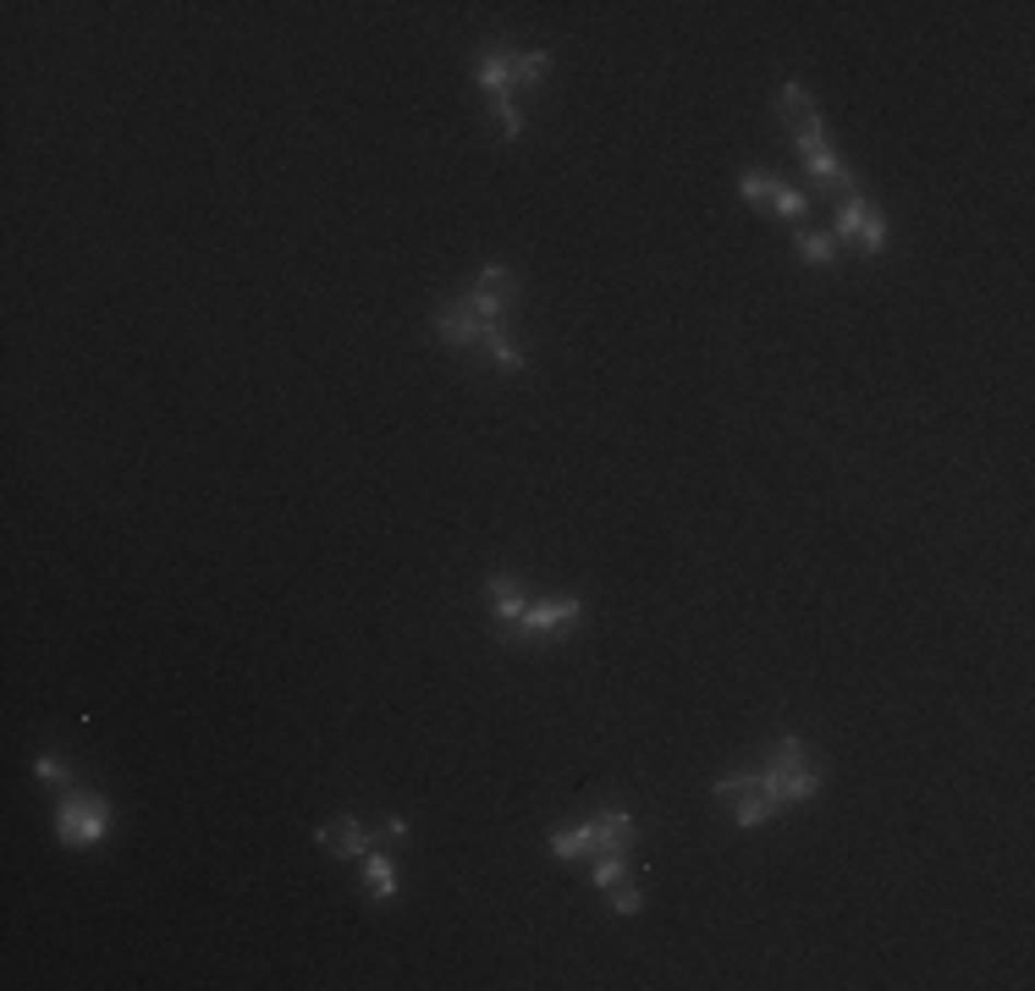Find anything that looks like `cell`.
Listing matches in <instances>:
<instances>
[{"label":"cell","mask_w":1035,"mask_h":991,"mask_svg":"<svg viewBox=\"0 0 1035 991\" xmlns=\"http://www.w3.org/2000/svg\"><path fill=\"white\" fill-rule=\"evenodd\" d=\"M761 788L788 810V804H804V799H815L821 793V771L810 766V755H804V744L799 739H783L777 750H772V760H766V771H761Z\"/></svg>","instance_id":"obj_1"},{"label":"cell","mask_w":1035,"mask_h":991,"mask_svg":"<svg viewBox=\"0 0 1035 991\" xmlns=\"http://www.w3.org/2000/svg\"><path fill=\"white\" fill-rule=\"evenodd\" d=\"M105 831H110V804H105V793L72 788V793L56 804V837H61V848H94Z\"/></svg>","instance_id":"obj_2"},{"label":"cell","mask_w":1035,"mask_h":991,"mask_svg":"<svg viewBox=\"0 0 1035 991\" xmlns=\"http://www.w3.org/2000/svg\"><path fill=\"white\" fill-rule=\"evenodd\" d=\"M584 617V601L578 595H556V601H540V606H524V617L518 623H507L502 628V639L513 645H529V639H562V634H573V623Z\"/></svg>","instance_id":"obj_3"},{"label":"cell","mask_w":1035,"mask_h":991,"mask_svg":"<svg viewBox=\"0 0 1035 991\" xmlns=\"http://www.w3.org/2000/svg\"><path fill=\"white\" fill-rule=\"evenodd\" d=\"M518 298H524V281H518V270H507V264H485V270L474 275V287H469V304H474V315H480L485 326H507V315H513Z\"/></svg>","instance_id":"obj_4"},{"label":"cell","mask_w":1035,"mask_h":991,"mask_svg":"<svg viewBox=\"0 0 1035 991\" xmlns=\"http://www.w3.org/2000/svg\"><path fill=\"white\" fill-rule=\"evenodd\" d=\"M832 232H837L843 243H854L859 253H881V248H886V221H881V215L865 204V193H848V199H837Z\"/></svg>","instance_id":"obj_5"},{"label":"cell","mask_w":1035,"mask_h":991,"mask_svg":"<svg viewBox=\"0 0 1035 991\" xmlns=\"http://www.w3.org/2000/svg\"><path fill=\"white\" fill-rule=\"evenodd\" d=\"M793 150H799V161H804V172L815 177V182H826L837 199H848V193H859V177L832 155V144H826V132H799L793 138Z\"/></svg>","instance_id":"obj_6"},{"label":"cell","mask_w":1035,"mask_h":991,"mask_svg":"<svg viewBox=\"0 0 1035 991\" xmlns=\"http://www.w3.org/2000/svg\"><path fill=\"white\" fill-rule=\"evenodd\" d=\"M386 837H391L386 826H364L358 815H331L315 831V842L326 848V854H337V860H358V854H369V848H380Z\"/></svg>","instance_id":"obj_7"},{"label":"cell","mask_w":1035,"mask_h":991,"mask_svg":"<svg viewBox=\"0 0 1035 991\" xmlns=\"http://www.w3.org/2000/svg\"><path fill=\"white\" fill-rule=\"evenodd\" d=\"M738 193H744L750 204L777 210L783 221H804V210H810V199H804L799 188H788V182H777V177H766V172H744V177H738Z\"/></svg>","instance_id":"obj_8"},{"label":"cell","mask_w":1035,"mask_h":991,"mask_svg":"<svg viewBox=\"0 0 1035 991\" xmlns=\"http://www.w3.org/2000/svg\"><path fill=\"white\" fill-rule=\"evenodd\" d=\"M430 326H435V337L447 342V347H474V342H485V320L474 315V304H469V298L440 304V309L430 315Z\"/></svg>","instance_id":"obj_9"},{"label":"cell","mask_w":1035,"mask_h":991,"mask_svg":"<svg viewBox=\"0 0 1035 991\" xmlns=\"http://www.w3.org/2000/svg\"><path fill=\"white\" fill-rule=\"evenodd\" d=\"M474 83L491 94V105H502V99H518V94H513V50L491 45V50L474 61Z\"/></svg>","instance_id":"obj_10"},{"label":"cell","mask_w":1035,"mask_h":991,"mask_svg":"<svg viewBox=\"0 0 1035 991\" xmlns=\"http://www.w3.org/2000/svg\"><path fill=\"white\" fill-rule=\"evenodd\" d=\"M777 116L793 127V138L799 132H826V121H821V110H815V99H810L804 83H783L777 89Z\"/></svg>","instance_id":"obj_11"},{"label":"cell","mask_w":1035,"mask_h":991,"mask_svg":"<svg viewBox=\"0 0 1035 991\" xmlns=\"http://www.w3.org/2000/svg\"><path fill=\"white\" fill-rule=\"evenodd\" d=\"M485 595H491V606H496L502 628H507V623H518V617H524V606H529V601H524V585H518L513 574H491V579H485Z\"/></svg>","instance_id":"obj_12"},{"label":"cell","mask_w":1035,"mask_h":991,"mask_svg":"<svg viewBox=\"0 0 1035 991\" xmlns=\"http://www.w3.org/2000/svg\"><path fill=\"white\" fill-rule=\"evenodd\" d=\"M551 854L556 860H578V854H601V826H573V831H551Z\"/></svg>","instance_id":"obj_13"},{"label":"cell","mask_w":1035,"mask_h":991,"mask_svg":"<svg viewBox=\"0 0 1035 991\" xmlns=\"http://www.w3.org/2000/svg\"><path fill=\"white\" fill-rule=\"evenodd\" d=\"M480 347L491 353V364H496L502 375H524V369H529L524 347H513V342H507V326H485V342H480Z\"/></svg>","instance_id":"obj_14"},{"label":"cell","mask_w":1035,"mask_h":991,"mask_svg":"<svg viewBox=\"0 0 1035 991\" xmlns=\"http://www.w3.org/2000/svg\"><path fill=\"white\" fill-rule=\"evenodd\" d=\"M364 882H369V898H375V904H391V898H397V871H391V860L380 854V848H369V854H364Z\"/></svg>","instance_id":"obj_15"},{"label":"cell","mask_w":1035,"mask_h":991,"mask_svg":"<svg viewBox=\"0 0 1035 991\" xmlns=\"http://www.w3.org/2000/svg\"><path fill=\"white\" fill-rule=\"evenodd\" d=\"M545 72H551V50H513V94L545 83Z\"/></svg>","instance_id":"obj_16"},{"label":"cell","mask_w":1035,"mask_h":991,"mask_svg":"<svg viewBox=\"0 0 1035 991\" xmlns=\"http://www.w3.org/2000/svg\"><path fill=\"white\" fill-rule=\"evenodd\" d=\"M772 815H783V804H777V799H772L766 788L732 804V821H738V826H761V821H772Z\"/></svg>","instance_id":"obj_17"},{"label":"cell","mask_w":1035,"mask_h":991,"mask_svg":"<svg viewBox=\"0 0 1035 991\" xmlns=\"http://www.w3.org/2000/svg\"><path fill=\"white\" fill-rule=\"evenodd\" d=\"M596 826H601V854H607V848H628L634 842V815L628 810H607Z\"/></svg>","instance_id":"obj_18"},{"label":"cell","mask_w":1035,"mask_h":991,"mask_svg":"<svg viewBox=\"0 0 1035 991\" xmlns=\"http://www.w3.org/2000/svg\"><path fill=\"white\" fill-rule=\"evenodd\" d=\"M750 793H761V771H727V777H716V799L732 810L738 799H750Z\"/></svg>","instance_id":"obj_19"},{"label":"cell","mask_w":1035,"mask_h":991,"mask_svg":"<svg viewBox=\"0 0 1035 991\" xmlns=\"http://www.w3.org/2000/svg\"><path fill=\"white\" fill-rule=\"evenodd\" d=\"M623 876H628V848H607V854H596V887L601 893H612Z\"/></svg>","instance_id":"obj_20"},{"label":"cell","mask_w":1035,"mask_h":991,"mask_svg":"<svg viewBox=\"0 0 1035 991\" xmlns=\"http://www.w3.org/2000/svg\"><path fill=\"white\" fill-rule=\"evenodd\" d=\"M793 243H799V253L810 264H832L837 259V237L832 232H793Z\"/></svg>","instance_id":"obj_21"},{"label":"cell","mask_w":1035,"mask_h":991,"mask_svg":"<svg viewBox=\"0 0 1035 991\" xmlns=\"http://www.w3.org/2000/svg\"><path fill=\"white\" fill-rule=\"evenodd\" d=\"M496 110V121H502V132L513 138V144H518V138H524V110L513 105V99H502V105H491Z\"/></svg>","instance_id":"obj_22"},{"label":"cell","mask_w":1035,"mask_h":991,"mask_svg":"<svg viewBox=\"0 0 1035 991\" xmlns=\"http://www.w3.org/2000/svg\"><path fill=\"white\" fill-rule=\"evenodd\" d=\"M612 909H618V915H639V909H645V893L628 887V882H618V887H612Z\"/></svg>","instance_id":"obj_23"},{"label":"cell","mask_w":1035,"mask_h":991,"mask_svg":"<svg viewBox=\"0 0 1035 991\" xmlns=\"http://www.w3.org/2000/svg\"><path fill=\"white\" fill-rule=\"evenodd\" d=\"M34 777H39V782H67V766H61L56 755H39V760H34Z\"/></svg>","instance_id":"obj_24"}]
</instances>
